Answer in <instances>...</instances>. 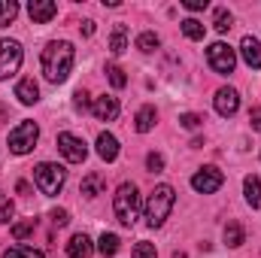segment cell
I'll list each match as a JSON object with an SVG mask.
<instances>
[{"instance_id": "cell-1", "label": "cell", "mask_w": 261, "mask_h": 258, "mask_svg": "<svg viewBox=\"0 0 261 258\" xmlns=\"http://www.w3.org/2000/svg\"><path fill=\"white\" fill-rule=\"evenodd\" d=\"M73 70V46L67 40H55L43 49V73L52 85L64 82Z\"/></svg>"}, {"instance_id": "cell-2", "label": "cell", "mask_w": 261, "mask_h": 258, "mask_svg": "<svg viewBox=\"0 0 261 258\" xmlns=\"http://www.w3.org/2000/svg\"><path fill=\"white\" fill-rule=\"evenodd\" d=\"M173 203H176V192H173L170 186H158L155 192L149 194V203H146V222H149L152 228H161L164 219L170 216Z\"/></svg>"}, {"instance_id": "cell-3", "label": "cell", "mask_w": 261, "mask_h": 258, "mask_svg": "<svg viewBox=\"0 0 261 258\" xmlns=\"http://www.w3.org/2000/svg\"><path fill=\"white\" fill-rule=\"evenodd\" d=\"M113 210H116V219L125 228H130L137 222V216H140V194H137V186L134 183H122L119 186V192L113 197Z\"/></svg>"}, {"instance_id": "cell-4", "label": "cell", "mask_w": 261, "mask_h": 258, "mask_svg": "<svg viewBox=\"0 0 261 258\" xmlns=\"http://www.w3.org/2000/svg\"><path fill=\"white\" fill-rule=\"evenodd\" d=\"M34 179H37V189L43 194H58L61 192V186H64L67 179V170L61 167V164H52V161H43L37 170H34Z\"/></svg>"}, {"instance_id": "cell-5", "label": "cell", "mask_w": 261, "mask_h": 258, "mask_svg": "<svg viewBox=\"0 0 261 258\" xmlns=\"http://www.w3.org/2000/svg\"><path fill=\"white\" fill-rule=\"evenodd\" d=\"M37 137H40L37 122H21L18 128L9 131V152H15V155H28V152L34 149Z\"/></svg>"}, {"instance_id": "cell-6", "label": "cell", "mask_w": 261, "mask_h": 258, "mask_svg": "<svg viewBox=\"0 0 261 258\" xmlns=\"http://www.w3.org/2000/svg\"><path fill=\"white\" fill-rule=\"evenodd\" d=\"M206 61H210V67H213L216 73L228 76V73H234V67H237V55H234V49H231L228 43H213V46L206 49Z\"/></svg>"}, {"instance_id": "cell-7", "label": "cell", "mask_w": 261, "mask_h": 258, "mask_svg": "<svg viewBox=\"0 0 261 258\" xmlns=\"http://www.w3.org/2000/svg\"><path fill=\"white\" fill-rule=\"evenodd\" d=\"M21 67V46L15 40H0V79L15 76Z\"/></svg>"}, {"instance_id": "cell-8", "label": "cell", "mask_w": 261, "mask_h": 258, "mask_svg": "<svg viewBox=\"0 0 261 258\" xmlns=\"http://www.w3.org/2000/svg\"><path fill=\"white\" fill-rule=\"evenodd\" d=\"M222 183H225V176H222V170L219 167H203V170H197L195 176H192V189L200 194H213L222 189Z\"/></svg>"}, {"instance_id": "cell-9", "label": "cell", "mask_w": 261, "mask_h": 258, "mask_svg": "<svg viewBox=\"0 0 261 258\" xmlns=\"http://www.w3.org/2000/svg\"><path fill=\"white\" fill-rule=\"evenodd\" d=\"M58 149H61V155H64L70 164H82L85 161V155H88V149H85V143L79 140V137H73V134H58Z\"/></svg>"}, {"instance_id": "cell-10", "label": "cell", "mask_w": 261, "mask_h": 258, "mask_svg": "<svg viewBox=\"0 0 261 258\" xmlns=\"http://www.w3.org/2000/svg\"><path fill=\"white\" fill-rule=\"evenodd\" d=\"M28 15H31L34 24H46V21H52L58 15V3H52V0H31L28 3Z\"/></svg>"}, {"instance_id": "cell-11", "label": "cell", "mask_w": 261, "mask_h": 258, "mask_svg": "<svg viewBox=\"0 0 261 258\" xmlns=\"http://www.w3.org/2000/svg\"><path fill=\"white\" fill-rule=\"evenodd\" d=\"M237 110H240V94H237L234 88H219V91H216V113L228 119V116H234Z\"/></svg>"}, {"instance_id": "cell-12", "label": "cell", "mask_w": 261, "mask_h": 258, "mask_svg": "<svg viewBox=\"0 0 261 258\" xmlns=\"http://www.w3.org/2000/svg\"><path fill=\"white\" fill-rule=\"evenodd\" d=\"M91 110H94V116H97L100 122H113V119H119V100H116V97H110V94L97 97Z\"/></svg>"}, {"instance_id": "cell-13", "label": "cell", "mask_w": 261, "mask_h": 258, "mask_svg": "<svg viewBox=\"0 0 261 258\" xmlns=\"http://www.w3.org/2000/svg\"><path fill=\"white\" fill-rule=\"evenodd\" d=\"M240 55H243V61L249 67H255L261 70V43L255 37H243V43H240Z\"/></svg>"}, {"instance_id": "cell-14", "label": "cell", "mask_w": 261, "mask_h": 258, "mask_svg": "<svg viewBox=\"0 0 261 258\" xmlns=\"http://www.w3.org/2000/svg\"><path fill=\"white\" fill-rule=\"evenodd\" d=\"M97 155H100L103 161H116V158H119V140L103 131V134L97 137Z\"/></svg>"}, {"instance_id": "cell-15", "label": "cell", "mask_w": 261, "mask_h": 258, "mask_svg": "<svg viewBox=\"0 0 261 258\" xmlns=\"http://www.w3.org/2000/svg\"><path fill=\"white\" fill-rule=\"evenodd\" d=\"M91 240L85 237V234H73L70 237V243H67V255L70 258H91Z\"/></svg>"}, {"instance_id": "cell-16", "label": "cell", "mask_w": 261, "mask_h": 258, "mask_svg": "<svg viewBox=\"0 0 261 258\" xmlns=\"http://www.w3.org/2000/svg\"><path fill=\"white\" fill-rule=\"evenodd\" d=\"M15 97H18L21 104H28V107H31V104H37V97H40V88H37V82H34L31 76H28V79H21V82L15 85Z\"/></svg>"}, {"instance_id": "cell-17", "label": "cell", "mask_w": 261, "mask_h": 258, "mask_svg": "<svg viewBox=\"0 0 261 258\" xmlns=\"http://www.w3.org/2000/svg\"><path fill=\"white\" fill-rule=\"evenodd\" d=\"M243 192H246V203L252 210H261V179L258 176H246L243 179Z\"/></svg>"}, {"instance_id": "cell-18", "label": "cell", "mask_w": 261, "mask_h": 258, "mask_svg": "<svg viewBox=\"0 0 261 258\" xmlns=\"http://www.w3.org/2000/svg\"><path fill=\"white\" fill-rule=\"evenodd\" d=\"M125 49H128V28H125V24H116L113 40H110V52H113V55H122Z\"/></svg>"}, {"instance_id": "cell-19", "label": "cell", "mask_w": 261, "mask_h": 258, "mask_svg": "<svg viewBox=\"0 0 261 258\" xmlns=\"http://www.w3.org/2000/svg\"><path fill=\"white\" fill-rule=\"evenodd\" d=\"M79 192L85 194V197H97V194L103 192V176L100 173H88L85 179H82V189Z\"/></svg>"}, {"instance_id": "cell-20", "label": "cell", "mask_w": 261, "mask_h": 258, "mask_svg": "<svg viewBox=\"0 0 261 258\" xmlns=\"http://www.w3.org/2000/svg\"><path fill=\"white\" fill-rule=\"evenodd\" d=\"M134 122H137L134 128L140 131V134L152 131V128H155V107H143V110L137 113V119H134Z\"/></svg>"}, {"instance_id": "cell-21", "label": "cell", "mask_w": 261, "mask_h": 258, "mask_svg": "<svg viewBox=\"0 0 261 258\" xmlns=\"http://www.w3.org/2000/svg\"><path fill=\"white\" fill-rule=\"evenodd\" d=\"M231 21H234V18H231V12H228L225 6H219V9L213 12V28H216L219 34H228V31H231Z\"/></svg>"}, {"instance_id": "cell-22", "label": "cell", "mask_w": 261, "mask_h": 258, "mask_svg": "<svg viewBox=\"0 0 261 258\" xmlns=\"http://www.w3.org/2000/svg\"><path fill=\"white\" fill-rule=\"evenodd\" d=\"M97 249H100V255L103 258H113L116 252H119V237H116V234H100Z\"/></svg>"}, {"instance_id": "cell-23", "label": "cell", "mask_w": 261, "mask_h": 258, "mask_svg": "<svg viewBox=\"0 0 261 258\" xmlns=\"http://www.w3.org/2000/svg\"><path fill=\"white\" fill-rule=\"evenodd\" d=\"M15 15H18V3L15 0H0V28L15 21Z\"/></svg>"}, {"instance_id": "cell-24", "label": "cell", "mask_w": 261, "mask_h": 258, "mask_svg": "<svg viewBox=\"0 0 261 258\" xmlns=\"http://www.w3.org/2000/svg\"><path fill=\"white\" fill-rule=\"evenodd\" d=\"M182 34L189 37V40H203V34H206V28L197 21V18H186L182 21Z\"/></svg>"}, {"instance_id": "cell-25", "label": "cell", "mask_w": 261, "mask_h": 258, "mask_svg": "<svg viewBox=\"0 0 261 258\" xmlns=\"http://www.w3.org/2000/svg\"><path fill=\"white\" fill-rule=\"evenodd\" d=\"M225 243H228V246H240V243H243V228H240L237 222H228V225H225Z\"/></svg>"}, {"instance_id": "cell-26", "label": "cell", "mask_w": 261, "mask_h": 258, "mask_svg": "<svg viewBox=\"0 0 261 258\" xmlns=\"http://www.w3.org/2000/svg\"><path fill=\"white\" fill-rule=\"evenodd\" d=\"M3 258H46L40 249H31V246H12V249H6Z\"/></svg>"}, {"instance_id": "cell-27", "label": "cell", "mask_w": 261, "mask_h": 258, "mask_svg": "<svg viewBox=\"0 0 261 258\" xmlns=\"http://www.w3.org/2000/svg\"><path fill=\"white\" fill-rule=\"evenodd\" d=\"M137 49H140V52H155V49H158V37H155L152 31L140 34V37H137Z\"/></svg>"}, {"instance_id": "cell-28", "label": "cell", "mask_w": 261, "mask_h": 258, "mask_svg": "<svg viewBox=\"0 0 261 258\" xmlns=\"http://www.w3.org/2000/svg\"><path fill=\"white\" fill-rule=\"evenodd\" d=\"M107 76H110L113 88H125V85H128V76H125V70H122V67L110 64V67H107Z\"/></svg>"}, {"instance_id": "cell-29", "label": "cell", "mask_w": 261, "mask_h": 258, "mask_svg": "<svg viewBox=\"0 0 261 258\" xmlns=\"http://www.w3.org/2000/svg\"><path fill=\"white\" fill-rule=\"evenodd\" d=\"M28 234H34V219H31V222H18V225H12V237H15V240H24Z\"/></svg>"}, {"instance_id": "cell-30", "label": "cell", "mask_w": 261, "mask_h": 258, "mask_svg": "<svg viewBox=\"0 0 261 258\" xmlns=\"http://www.w3.org/2000/svg\"><path fill=\"white\" fill-rule=\"evenodd\" d=\"M134 258H158L155 243H137V246H134Z\"/></svg>"}, {"instance_id": "cell-31", "label": "cell", "mask_w": 261, "mask_h": 258, "mask_svg": "<svg viewBox=\"0 0 261 258\" xmlns=\"http://www.w3.org/2000/svg\"><path fill=\"white\" fill-rule=\"evenodd\" d=\"M179 125H182V128H189V131H195V128L203 125V119H200L197 113H186V116H179Z\"/></svg>"}, {"instance_id": "cell-32", "label": "cell", "mask_w": 261, "mask_h": 258, "mask_svg": "<svg viewBox=\"0 0 261 258\" xmlns=\"http://www.w3.org/2000/svg\"><path fill=\"white\" fill-rule=\"evenodd\" d=\"M146 167H149L152 173H158V170H164V158H161L158 152H149V155H146Z\"/></svg>"}, {"instance_id": "cell-33", "label": "cell", "mask_w": 261, "mask_h": 258, "mask_svg": "<svg viewBox=\"0 0 261 258\" xmlns=\"http://www.w3.org/2000/svg\"><path fill=\"white\" fill-rule=\"evenodd\" d=\"M52 222L64 228L67 222H70V213H67V210H52Z\"/></svg>"}, {"instance_id": "cell-34", "label": "cell", "mask_w": 261, "mask_h": 258, "mask_svg": "<svg viewBox=\"0 0 261 258\" xmlns=\"http://www.w3.org/2000/svg\"><path fill=\"white\" fill-rule=\"evenodd\" d=\"M73 97H76V100H73V104H76V107H79V110H88V91H82V88H79V91H76V94H73Z\"/></svg>"}, {"instance_id": "cell-35", "label": "cell", "mask_w": 261, "mask_h": 258, "mask_svg": "<svg viewBox=\"0 0 261 258\" xmlns=\"http://www.w3.org/2000/svg\"><path fill=\"white\" fill-rule=\"evenodd\" d=\"M9 219H12V203L0 200V222H9Z\"/></svg>"}, {"instance_id": "cell-36", "label": "cell", "mask_w": 261, "mask_h": 258, "mask_svg": "<svg viewBox=\"0 0 261 258\" xmlns=\"http://www.w3.org/2000/svg\"><path fill=\"white\" fill-rule=\"evenodd\" d=\"M249 122H252V128L261 131V107H255L252 113H249Z\"/></svg>"}, {"instance_id": "cell-37", "label": "cell", "mask_w": 261, "mask_h": 258, "mask_svg": "<svg viewBox=\"0 0 261 258\" xmlns=\"http://www.w3.org/2000/svg\"><path fill=\"white\" fill-rule=\"evenodd\" d=\"M182 6H186V9H192V12H197V9H206V0H186Z\"/></svg>"}, {"instance_id": "cell-38", "label": "cell", "mask_w": 261, "mask_h": 258, "mask_svg": "<svg viewBox=\"0 0 261 258\" xmlns=\"http://www.w3.org/2000/svg\"><path fill=\"white\" fill-rule=\"evenodd\" d=\"M82 34L91 37V34H94V21H85V24H82Z\"/></svg>"}, {"instance_id": "cell-39", "label": "cell", "mask_w": 261, "mask_h": 258, "mask_svg": "<svg viewBox=\"0 0 261 258\" xmlns=\"http://www.w3.org/2000/svg\"><path fill=\"white\" fill-rule=\"evenodd\" d=\"M15 189H18V194H28V192H31V186H28V183H18Z\"/></svg>"}, {"instance_id": "cell-40", "label": "cell", "mask_w": 261, "mask_h": 258, "mask_svg": "<svg viewBox=\"0 0 261 258\" xmlns=\"http://www.w3.org/2000/svg\"><path fill=\"white\" fill-rule=\"evenodd\" d=\"M173 258H186V252H173Z\"/></svg>"}]
</instances>
